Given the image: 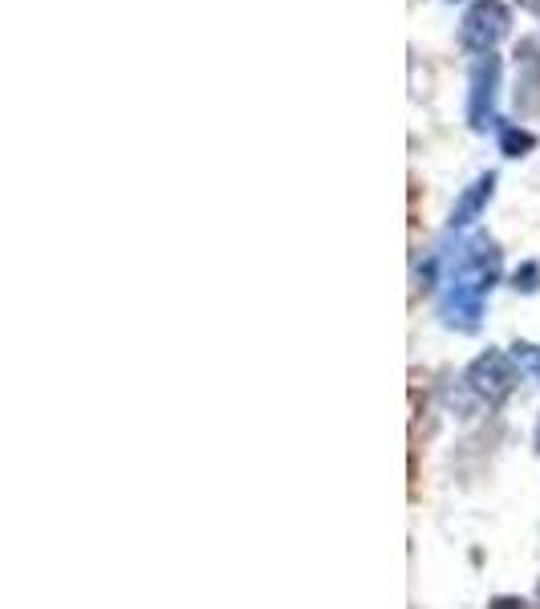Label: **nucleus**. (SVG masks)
Listing matches in <instances>:
<instances>
[{
	"label": "nucleus",
	"mask_w": 540,
	"mask_h": 609,
	"mask_svg": "<svg viewBox=\"0 0 540 609\" xmlns=\"http://www.w3.org/2000/svg\"><path fill=\"white\" fill-rule=\"evenodd\" d=\"M500 281V248L488 236H471L468 244L459 248L451 269H447L443 297H439V317H443L451 329H471L480 326L483 301Z\"/></svg>",
	"instance_id": "nucleus-1"
},
{
	"label": "nucleus",
	"mask_w": 540,
	"mask_h": 609,
	"mask_svg": "<svg viewBox=\"0 0 540 609\" xmlns=\"http://www.w3.org/2000/svg\"><path fill=\"white\" fill-rule=\"evenodd\" d=\"M508 29H512V12H508L504 0H471L463 24H459V41H463V49L488 58L508 37Z\"/></svg>",
	"instance_id": "nucleus-2"
},
{
	"label": "nucleus",
	"mask_w": 540,
	"mask_h": 609,
	"mask_svg": "<svg viewBox=\"0 0 540 609\" xmlns=\"http://www.w3.org/2000/svg\"><path fill=\"white\" fill-rule=\"evenodd\" d=\"M468 387L476 399H483L488 407L504 402L517 390V358L504 350H488L468 366Z\"/></svg>",
	"instance_id": "nucleus-3"
},
{
	"label": "nucleus",
	"mask_w": 540,
	"mask_h": 609,
	"mask_svg": "<svg viewBox=\"0 0 540 609\" xmlns=\"http://www.w3.org/2000/svg\"><path fill=\"white\" fill-rule=\"evenodd\" d=\"M496 90H500V58L488 53L471 66V94H468V122L471 130H488L496 122Z\"/></svg>",
	"instance_id": "nucleus-4"
},
{
	"label": "nucleus",
	"mask_w": 540,
	"mask_h": 609,
	"mask_svg": "<svg viewBox=\"0 0 540 609\" xmlns=\"http://www.w3.org/2000/svg\"><path fill=\"white\" fill-rule=\"evenodd\" d=\"M517 110L520 114H532L540 106V46L537 41H524L517 53Z\"/></svg>",
	"instance_id": "nucleus-5"
},
{
	"label": "nucleus",
	"mask_w": 540,
	"mask_h": 609,
	"mask_svg": "<svg viewBox=\"0 0 540 609\" xmlns=\"http://www.w3.org/2000/svg\"><path fill=\"white\" fill-rule=\"evenodd\" d=\"M492 191H496V176L488 171V176L476 179V183H471V188L463 191V200L456 203V211H451V232H456V228H468V223L476 220V216H480L483 208H488Z\"/></svg>",
	"instance_id": "nucleus-6"
},
{
	"label": "nucleus",
	"mask_w": 540,
	"mask_h": 609,
	"mask_svg": "<svg viewBox=\"0 0 540 609\" xmlns=\"http://www.w3.org/2000/svg\"><path fill=\"white\" fill-rule=\"evenodd\" d=\"M532 147H537V139H532L529 130H520V127L500 130V151H504L508 159H520V154H529Z\"/></svg>",
	"instance_id": "nucleus-7"
},
{
	"label": "nucleus",
	"mask_w": 540,
	"mask_h": 609,
	"mask_svg": "<svg viewBox=\"0 0 540 609\" xmlns=\"http://www.w3.org/2000/svg\"><path fill=\"white\" fill-rule=\"evenodd\" d=\"M512 358H517L520 370H529V375L540 382V346H529V341H517V346H512Z\"/></svg>",
	"instance_id": "nucleus-8"
},
{
	"label": "nucleus",
	"mask_w": 540,
	"mask_h": 609,
	"mask_svg": "<svg viewBox=\"0 0 540 609\" xmlns=\"http://www.w3.org/2000/svg\"><path fill=\"white\" fill-rule=\"evenodd\" d=\"M517 289H524V293H537V289H540V269H537V264H524V269L517 272Z\"/></svg>",
	"instance_id": "nucleus-9"
},
{
	"label": "nucleus",
	"mask_w": 540,
	"mask_h": 609,
	"mask_svg": "<svg viewBox=\"0 0 540 609\" xmlns=\"http://www.w3.org/2000/svg\"><path fill=\"white\" fill-rule=\"evenodd\" d=\"M520 9L532 12V17H537V21H540V0H520Z\"/></svg>",
	"instance_id": "nucleus-10"
},
{
	"label": "nucleus",
	"mask_w": 540,
	"mask_h": 609,
	"mask_svg": "<svg viewBox=\"0 0 540 609\" xmlns=\"http://www.w3.org/2000/svg\"><path fill=\"white\" fill-rule=\"evenodd\" d=\"M532 447L540 451V419H537V431H532Z\"/></svg>",
	"instance_id": "nucleus-11"
}]
</instances>
